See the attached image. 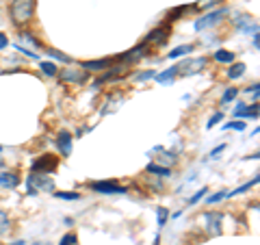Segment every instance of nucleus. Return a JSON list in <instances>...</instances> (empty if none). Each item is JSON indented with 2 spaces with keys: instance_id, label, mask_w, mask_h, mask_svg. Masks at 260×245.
I'll list each match as a JSON object with an SVG mask.
<instances>
[{
  "instance_id": "nucleus-26",
  "label": "nucleus",
  "mask_w": 260,
  "mask_h": 245,
  "mask_svg": "<svg viewBox=\"0 0 260 245\" xmlns=\"http://www.w3.org/2000/svg\"><path fill=\"white\" fill-rule=\"evenodd\" d=\"M44 52H46L48 56H52V59L61 61V63H72V59H70L68 54H63L61 50H54V48H44Z\"/></svg>"
},
{
  "instance_id": "nucleus-13",
  "label": "nucleus",
  "mask_w": 260,
  "mask_h": 245,
  "mask_svg": "<svg viewBox=\"0 0 260 245\" xmlns=\"http://www.w3.org/2000/svg\"><path fill=\"white\" fill-rule=\"evenodd\" d=\"M234 117H249V119H258V102L254 104H245V102H239L234 107Z\"/></svg>"
},
{
  "instance_id": "nucleus-36",
  "label": "nucleus",
  "mask_w": 260,
  "mask_h": 245,
  "mask_svg": "<svg viewBox=\"0 0 260 245\" xmlns=\"http://www.w3.org/2000/svg\"><path fill=\"white\" fill-rule=\"evenodd\" d=\"M223 119V113L221 111H217L215 115H210V119H208V124H206V128H215V124H219V121Z\"/></svg>"
},
{
  "instance_id": "nucleus-42",
  "label": "nucleus",
  "mask_w": 260,
  "mask_h": 245,
  "mask_svg": "<svg viewBox=\"0 0 260 245\" xmlns=\"http://www.w3.org/2000/svg\"><path fill=\"white\" fill-rule=\"evenodd\" d=\"M35 245H48V243H35Z\"/></svg>"
},
{
  "instance_id": "nucleus-17",
  "label": "nucleus",
  "mask_w": 260,
  "mask_h": 245,
  "mask_svg": "<svg viewBox=\"0 0 260 245\" xmlns=\"http://www.w3.org/2000/svg\"><path fill=\"white\" fill-rule=\"evenodd\" d=\"M195 9V5H180V7H174V9H169V13H167V20L169 22H176V20H182V15L186 13V11H193Z\"/></svg>"
},
{
  "instance_id": "nucleus-31",
  "label": "nucleus",
  "mask_w": 260,
  "mask_h": 245,
  "mask_svg": "<svg viewBox=\"0 0 260 245\" xmlns=\"http://www.w3.org/2000/svg\"><path fill=\"white\" fill-rule=\"evenodd\" d=\"M156 219H158V230L160 228H165V224H167V219H169V210L167 208H156Z\"/></svg>"
},
{
  "instance_id": "nucleus-2",
  "label": "nucleus",
  "mask_w": 260,
  "mask_h": 245,
  "mask_svg": "<svg viewBox=\"0 0 260 245\" xmlns=\"http://www.w3.org/2000/svg\"><path fill=\"white\" fill-rule=\"evenodd\" d=\"M26 193L28 195H37L39 191H54V180L50 178V174H44V171H30L26 178Z\"/></svg>"
},
{
  "instance_id": "nucleus-9",
  "label": "nucleus",
  "mask_w": 260,
  "mask_h": 245,
  "mask_svg": "<svg viewBox=\"0 0 260 245\" xmlns=\"http://www.w3.org/2000/svg\"><path fill=\"white\" fill-rule=\"evenodd\" d=\"M232 24H234V28L243 30L245 35H256L258 33V22L254 20V15H249V13H237L232 18Z\"/></svg>"
},
{
  "instance_id": "nucleus-30",
  "label": "nucleus",
  "mask_w": 260,
  "mask_h": 245,
  "mask_svg": "<svg viewBox=\"0 0 260 245\" xmlns=\"http://www.w3.org/2000/svg\"><path fill=\"white\" fill-rule=\"evenodd\" d=\"M221 3H223V0H198V3H195V9L206 11V9H210V7H217Z\"/></svg>"
},
{
  "instance_id": "nucleus-10",
  "label": "nucleus",
  "mask_w": 260,
  "mask_h": 245,
  "mask_svg": "<svg viewBox=\"0 0 260 245\" xmlns=\"http://www.w3.org/2000/svg\"><path fill=\"white\" fill-rule=\"evenodd\" d=\"M59 165V157H54V154H44V157H39L35 163L30 165V171H44V174H52Z\"/></svg>"
},
{
  "instance_id": "nucleus-40",
  "label": "nucleus",
  "mask_w": 260,
  "mask_h": 245,
  "mask_svg": "<svg viewBox=\"0 0 260 245\" xmlns=\"http://www.w3.org/2000/svg\"><path fill=\"white\" fill-rule=\"evenodd\" d=\"M251 37H254V50H258V48H260V35L256 33V35H251Z\"/></svg>"
},
{
  "instance_id": "nucleus-12",
  "label": "nucleus",
  "mask_w": 260,
  "mask_h": 245,
  "mask_svg": "<svg viewBox=\"0 0 260 245\" xmlns=\"http://www.w3.org/2000/svg\"><path fill=\"white\" fill-rule=\"evenodd\" d=\"M56 148H59L61 157H70L72 154V148H74V139L68 130H59V135H56Z\"/></svg>"
},
{
  "instance_id": "nucleus-34",
  "label": "nucleus",
  "mask_w": 260,
  "mask_h": 245,
  "mask_svg": "<svg viewBox=\"0 0 260 245\" xmlns=\"http://www.w3.org/2000/svg\"><path fill=\"white\" fill-rule=\"evenodd\" d=\"M206 191H208V187H202V189L195 193L193 198H189V204H191V206H193V204H198L200 200H204V198H206Z\"/></svg>"
},
{
  "instance_id": "nucleus-8",
  "label": "nucleus",
  "mask_w": 260,
  "mask_h": 245,
  "mask_svg": "<svg viewBox=\"0 0 260 245\" xmlns=\"http://www.w3.org/2000/svg\"><path fill=\"white\" fill-rule=\"evenodd\" d=\"M148 52H150V46L148 44H137L135 48H130L128 52H124V54H119L115 61H119V63H124V65H133V63H137V61H141V59H145L148 56Z\"/></svg>"
},
{
  "instance_id": "nucleus-21",
  "label": "nucleus",
  "mask_w": 260,
  "mask_h": 245,
  "mask_svg": "<svg viewBox=\"0 0 260 245\" xmlns=\"http://www.w3.org/2000/svg\"><path fill=\"white\" fill-rule=\"evenodd\" d=\"M160 152H162V150H160ZM156 163H158V165H165V167L172 169L176 163H178V157H176V154H172V152H162L160 157L156 159Z\"/></svg>"
},
{
  "instance_id": "nucleus-19",
  "label": "nucleus",
  "mask_w": 260,
  "mask_h": 245,
  "mask_svg": "<svg viewBox=\"0 0 260 245\" xmlns=\"http://www.w3.org/2000/svg\"><path fill=\"white\" fill-rule=\"evenodd\" d=\"M245 70H247V68H245V63H239V61H237V63H232V65H230V70H228V78H230V80H239L243 74H245Z\"/></svg>"
},
{
  "instance_id": "nucleus-39",
  "label": "nucleus",
  "mask_w": 260,
  "mask_h": 245,
  "mask_svg": "<svg viewBox=\"0 0 260 245\" xmlns=\"http://www.w3.org/2000/svg\"><path fill=\"white\" fill-rule=\"evenodd\" d=\"M223 150H225V145H217V148L210 152V159H219V154H221Z\"/></svg>"
},
{
  "instance_id": "nucleus-43",
  "label": "nucleus",
  "mask_w": 260,
  "mask_h": 245,
  "mask_svg": "<svg viewBox=\"0 0 260 245\" xmlns=\"http://www.w3.org/2000/svg\"><path fill=\"white\" fill-rule=\"evenodd\" d=\"M0 154H3V145H0Z\"/></svg>"
},
{
  "instance_id": "nucleus-20",
  "label": "nucleus",
  "mask_w": 260,
  "mask_h": 245,
  "mask_svg": "<svg viewBox=\"0 0 260 245\" xmlns=\"http://www.w3.org/2000/svg\"><path fill=\"white\" fill-rule=\"evenodd\" d=\"M213 59L217 61V63H234V59H237V54L234 52H230V50H217V52H213Z\"/></svg>"
},
{
  "instance_id": "nucleus-3",
  "label": "nucleus",
  "mask_w": 260,
  "mask_h": 245,
  "mask_svg": "<svg viewBox=\"0 0 260 245\" xmlns=\"http://www.w3.org/2000/svg\"><path fill=\"white\" fill-rule=\"evenodd\" d=\"M225 15H230V7H219V9H213V11H208L206 15H202V18H198L195 20V24H193V28L195 30H206V28H213V26H217L219 22H221Z\"/></svg>"
},
{
  "instance_id": "nucleus-7",
  "label": "nucleus",
  "mask_w": 260,
  "mask_h": 245,
  "mask_svg": "<svg viewBox=\"0 0 260 245\" xmlns=\"http://www.w3.org/2000/svg\"><path fill=\"white\" fill-rule=\"evenodd\" d=\"M89 189L95 193H104V195H121L128 193L126 187H121L115 180H98V182H89Z\"/></svg>"
},
{
  "instance_id": "nucleus-29",
  "label": "nucleus",
  "mask_w": 260,
  "mask_h": 245,
  "mask_svg": "<svg viewBox=\"0 0 260 245\" xmlns=\"http://www.w3.org/2000/svg\"><path fill=\"white\" fill-rule=\"evenodd\" d=\"M237 96H239V89L237 87H228L225 91H223V96H221V104H230Z\"/></svg>"
},
{
  "instance_id": "nucleus-11",
  "label": "nucleus",
  "mask_w": 260,
  "mask_h": 245,
  "mask_svg": "<svg viewBox=\"0 0 260 245\" xmlns=\"http://www.w3.org/2000/svg\"><path fill=\"white\" fill-rule=\"evenodd\" d=\"M169 26H156V28H152L148 35H145L143 39V44H148V46H162V44H167V39H169Z\"/></svg>"
},
{
  "instance_id": "nucleus-35",
  "label": "nucleus",
  "mask_w": 260,
  "mask_h": 245,
  "mask_svg": "<svg viewBox=\"0 0 260 245\" xmlns=\"http://www.w3.org/2000/svg\"><path fill=\"white\" fill-rule=\"evenodd\" d=\"M223 128H225V130H245L247 124H245V121H239V119H237V121H230V124H225Z\"/></svg>"
},
{
  "instance_id": "nucleus-1",
  "label": "nucleus",
  "mask_w": 260,
  "mask_h": 245,
  "mask_svg": "<svg viewBox=\"0 0 260 245\" xmlns=\"http://www.w3.org/2000/svg\"><path fill=\"white\" fill-rule=\"evenodd\" d=\"M35 9H37V0H11L9 5L11 24L18 28H24L35 18Z\"/></svg>"
},
{
  "instance_id": "nucleus-32",
  "label": "nucleus",
  "mask_w": 260,
  "mask_h": 245,
  "mask_svg": "<svg viewBox=\"0 0 260 245\" xmlns=\"http://www.w3.org/2000/svg\"><path fill=\"white\" fill-rule=\"evenodd\" d=\"M156 76V72L154 70H145V72H139V74H135V83H143V80H150V78H154Z\"/></svg>"
},
{
  "instance_id": "nucleus-4",
  "label": "nucleus",
  "mask_w": 260,
  "mask_h": 245,
  "mask_svg": "<svg viewBox=\"0 0 260 245\" xmlns=\"http://www.w3.org/2000/svg\"><path fill=\"white\" fill-rule=\"evenodd\" d=\"M198 222L202 224V228L206 230L208 236H217L221 234V222H223V215L217 213V210H206L198 217Z\"/></svg>"
},
{
  "instance_id": "nucleus-27",
  "label": "nucleus",
  "mask_w": 260,
  "mask_h": 245,
  "mask_svg": "<svg viewBox=\"0 0 260 245\" xmlns=\"http://www.w3.org/2000/svg\"><path fill=\"white\" fill-rule=\"evenodd\" d=\"M9 228H11V219H9V215H7V210L0 208V236L9 232Z\"/></svg>"
},
{
  "instance_id": "nucleus-33",
  "label": "nucleus",
  "mask_w": 260,
  "mask_h": 245,
  "mask_svg": "<svg viewBox=\"0 0 260 245\" xmlns=\"http://www.w3.org/2000/svg\"><path fill=\"white\" fill-rule=\"evenodd\" d=\"M76 243H78V236H76L74 232L63 234V236H61V241H59V245H76Z\"/></svg>"
},
{
  "instance_id": "nucleus-28",
  "label": "nucleus",
  "mask_w": 260,
  "mask_h": 245,
  "mask_svg": "<svg viewBox=\"0 0 260 245\" xmlns=\"http://www.w3.org/2000/svg\"><path fill=\"white\" fill-rule=\"evenodd\" d=\"M20 37L24 39V42H28V44H32V46H35V48H39V50H44V48H46V46H44L42 42H39V39H37L35 35H32V33L22 30V33H20Z\"/></svg>"
},
{
  "instance_id": "nucleus-38",
  "label": "nucleus",
  "mask_w": 260,
  "mask_h": 245,
  "mask_svg": "<svg viewBox=\"0 0 260 245\" xmlns=\"http://www.w3.org/2000/svg\"><path fill=\"white\" fill-rule=\"evenodd\" d=\"M7 46H9V37H7L5 33H0V50H5Z\"/></svg>"
},
{
  "instance_id": "nucleus-41",
  "label": "nucleus",
  "mask_w": 260,
  "mask_h": 245,
  "mask_svg": "<svg viewBox=\"0 0 260 245\" xmlns=\"http://www.w3.org/2000/svg\"><path fill=\"white\" fill-rule=\"evenodd\" d=\"M9 245H24V241H13V243H9Z\"/></svg>"
},
{
  "instance_id": "nucleus-6",
  "label": "nucleus",
  "mask_w": 260,
  "mask_h": 245,
  "mask_svg": "<svg viewBox=\"0 0 260 245\" xmlns=\"http://www.w3.org/2000/svg\"><path fill=\"white\" fill-rule=\"evenodd\" d=\"M61 83H70V85H85L89 80V72L83 70V68H65L61 72H56Z\"/></svg>"
},
{
  "instance_id": "nucleus-16",
  "label": "nucleus",
  "mask_w": 260,
  "mask_h": 245,
  "mask_svg": "<svg viewBox=\"0 0 260 245\" xmlns=\"http://www.w3.org/2000/svg\"><path fill=\"white\" fill-rule=\"evenodd\" d=\"M145 174L156 176V178H169V176H172V169L162 167V165H158V163H150V165L145 167Z\"/></svg>"
},
{
  "instance_id": "nucleus-24",
  "label": "nucleus",
  "mask_w": 260,
  "mask_h": 245,
  "mask_svg": "<svg viewBox=\"0 0 260 245\" xmlns=\"http://www.w3.org/2000/svg\"><path fill=\"white\" fill-rule=\"evenodd\" d=\"M39 70H42V72H44V76H48V78H54V76H56V72H59L52 61H42V63H39Z\"/></svg>"
},
{
  "instance_id": "nucleus-22",
  "label": "nucleus",
  "mask_w": 260,
  "mask_h": 245,
  "mask_svg": "<svg viewBox=\"0 0 260 245\" xmlns=\"http://www.w3.org/2000/svg\"><path fill=\"white\" fill-rule=\"evenodd\" d=\"M178 76V72H176V65H172V68H169V70H165V72H160V74H156V76H154V78H156L158 80V83L162 85V83H172V80Z\"/></svg>"
},
{
  "instance_id": "nucleus-5",
  "label": "nucleus",
  "mask_w": 260,
  "mask_h": 245,
  "mask_svg": "<svg viewBox=\"0 0 260 245\" xmlns=\"http://www.w3.org/2000/svg\"><path fill=\"white\" fill-rule=\"evenodd\" d=\"M206 65H208L206 56H195V59H186L180 65H176V72H178V76H195L200 72H204Z\"/></svg>"
},
{
  "instance_id": "nucleus-37",
  "label": "nucleus",
  "mask_w": 260,
  "mask_h": 245,
  "mask_svg": "<svg viewBox=\"0 0 260 245\" xmlns=\"http://www.w3.org/2000/svg\"><path fill=\"white\" fill-rule=\"evenodd\" d=\"M221 200H225V193H223V191H219V193L208 195V198H206V204H217V202H221Z\"/></svg>"
},
{
  "instance_id": "nucleus-25",
  "label": "nucleus",
  "mask_w": 260,
  "mask_h": 245,
  "mask_svg": "<svg viewBox=\"0 0 260 245\" xmlns=\"http://www.w3.org/2000/svg\"><path fill=\"white\" fill-rule=\"evenodd\" d=\"M258 185V176H254L249 182H245L243 187H239V189H234V191H230V193H225V198H234V195H241V193H245L247 189H251V187H256Z\"/></svg>"
},
{
  "instance_id": "nucleus-23",
  "label": "nucleus",
  "mask_w": 260,
  "mask_h": 245,
  "mask_svg": "<svg viewBox=\"0 0 260 245\" xmlns=\"http://www.w3.org/2000/svg\"><path fill=\"white\" fill-rule=\"evenodd\" d=\"M52 195H54L56 200H68V202H74V200L83 198L78 191H52Z\"/></svg>"
},
{
  "instance_id": "nucleus-18",
  "label": "nucleus",
  "mask_w": 260,
  "mask_h": 245,
  "mask_svg": "<svg viewBox=\"0 0 260 245\" xmlns=\"http://www.w3.org/2000/svg\"><path fill=\"white\" fill-rule=\"evenodd\" d=\"M193 50H195V46H193V44H182V46L174 48L172 52H167V59H180V56H186V54L193 52Z\"/></svg>"
},
{
  "instance_id": "nucleus-15",
  "label": "nucleus",
  "mask_w": 260,
  "mask_h": 245,
  "mask_svg": "<svg viewBox=\"0 0 260 245\" xmlns=\"http://www.w3.org/2000/svg\"><path fill=\"white\" fill-rule=\"evenodd\" d=\"M20 185V176L15 174V171H0V187L3 189H15V187Z\"/></svg>"
},
{
  "instance_id": "nucleus-14",
  "label": "nucleus",
  "mask_w": 260,
  "mask_h": 245,
  "mask_svg": "<svg viewBox=\"0 0 260 245\" xmlns=\"http://www.w3.org/2000/svg\"><path fill=\"white\" fill-rule=\"evenodd\" d=\"M113 65V59H98V61H80V68L87 70L89 74L91 72H104V70H109Z\"/></svg>"
}]
</instances>
